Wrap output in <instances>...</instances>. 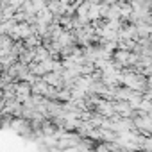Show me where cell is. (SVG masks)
<instances>
[{
	"label": "cell",
	"mask_w": 152,
	"mask_h": 152,
	"mask_svg": "<svg viewBox=\"0 0 152 152\" xmlns=\"http://www.w3.org/2000/svg\"><path fill=\"white\" fill-rule=\"evenodd\" d=\"M124 2H134V0H124Z\"/></svg>",
	"instance_id": "obj_2"
},
{
	"label": "cell",
	"mask_w": 152,
	"mask_h": 152,
	"mask_svg": "<svg viewBox=\"0 0 152 152\" xmlns=\"http://www.w3.org/2000/svg\"><path fill=\"white\" fill-rule=\"evenodd\" d=\"M50 86H61V81H63V77H61V75L57 73V72H50V73H45V77H43Z\"/></svg>",
	"instance_id": "obj_1"
}]
</instances>
